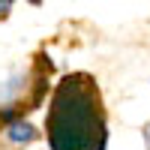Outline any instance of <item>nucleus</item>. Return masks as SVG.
I'll return each mask as SVG.
<instances>
[{
    "label": "nucleus",
    "instance_id": "nucleus-2",
    "mask_svg": "<svg viewBox=\"0 0 150 150\" xmlns=\"http://www.w3.org/2000/svg\"><path fill=\"white\" fill-rule=\"evenodd\" d=\"M33 138H36V129L27 120H15L6 126V141H12V144H30Z\"/></svg>",
    "mask_w": 150,
    "mask_h": 150
},
{
    "label": "nucleus",
    "instance_id": "nucleus-1",
    "mask_svg": "<svg viewBox=\"0 0 150 150\" xmlns=\"http://www.w3.org/2000/svg\"><path fill=\"white\" fill-rule=\"evenodd\" d=\"M48 150H105L108 111L90 72L60 75L45 114Z\"/></svg>",
    "mask_w": 150,
    "mask_h": 150
},
{
    "label": "nucleus",
    "instance_id": "nucleus-4",
    "mask_svg": "<svg viewBox=\"0 0 150 150\" xmlns=\"http://www.w3.org/2000/svg\"><path fill=\"white\" fill-rule=\"evenodd\" d=\"M144 141H147V150H150V123L144 126Z\"/></svg>",
    "mask_w": 150,
    "mask_h": 150
},
{
    "label": "nucleus",
    "instance_id": "nucleus-3",
    "mask_svg": "<svg viewBox=\"0 0 150 150\" xmlns=\"http://www.w3.org/2000/svg\"><path fill=\"white\" fill-rule=\"evenodd\" d=\"M9 9H12V3H0V15H9Z\"/></svg>",
    "mask_w": 150,
    "mask_h": 150
}]
</instances>
